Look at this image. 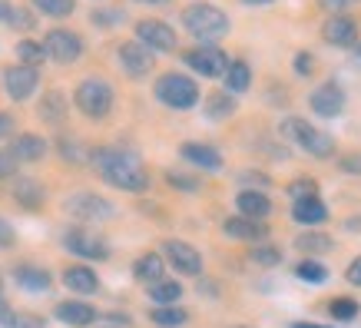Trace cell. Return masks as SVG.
<instances>
[{
    "instance_id": "f907efd6",
    "label": "cell",
    "mask_w": 361,
    "mask_h": 328,
    "mask_svg": "<svg viewBox=\"0 0 361 328\" xmlns=\"http://www.w3.org/2000/svg\"><path fill=\"white\" fill-rule=\"evenodd\" d=\"M242 179H245V183H259V186H269V176H262V173H242Z\"/></svg>"
},
{
    "instance_id": "d6a6232c",
    "label": "cell",
    "mask_w": 361,
    "mask_h": 328,
    "mask_svg": "<svg viewBox=\"0 0 361 328\" xmlns=\"http://www.w3.org/2000/svg\"><path fill=\"white\" fill-rule=\"evenodd\" d=\"M33 7L47 17H70L77 11V0H33Z\"/></svg>"
},
{
    "instance_id": "3957f363",
    "label": "cell",
    "mask_w": 361,
    "mask_h": 328,
    "mask_svg": "<svg viewBox=\"0 0 361 328\" xmlns=\"http://www.w3.org/2000/svg\"><path fill=\"white\" fill-rule=\"evenodd\" d=\"M113 99H116L113 87L99 77L80 80L77 90H73V103H77V109L83 116H90V120H103V116L113 109Z\"/></svg>"
},
{
    "instance_id": "bcb514c9",
    "label": "cell",
    "mask_w": 361,
    "mask_h": 328,
    "mask_svg": "<svg viewBox=\"0 0 361 328\" xmlns=\"http://www.w3.org/2000/svg\"><path fill=\"white\" fill-rule=\"evenodd\" d=\"M13 133V116L11 113H0V140H7Z\"/></svg>"
},
{
    "instance_id": "1f68e13d",
    "label": "cell",
    "mask_w": 361,
    "mask_h": 328,
    "mask_svg": "<svg viewBox=\"0 0 361 328\" xmlns=\"http://www.w3.org/2000/svg\"><path fill=\"white\" fill-rule=\"evenodd\" d=\"M17 56H20L23 66L40 70V63L47 60V50H44V44H37V40H20V44H17Z\"/></svg>"
},
{
    "instance_id": "7c38bea8",
    "label": "cell",
    "mask_w": 361,
    "mask_h": 328,
    "mask_svg": "<svg viewBox=\"0 0 361 328\" xmlns=\"http://www.w3.org/2000/svg\"><path fill=\"white\" fill-rule=\"evenodd\" d=\"M163 255L176 272H183V275H199L202 272V255H199V249H192V245L183 242V239H166L163 242Z\"/></svg>"
},
{
    "instance_id": "d4e9b609",
    "label": "cell",
    "mask_w": 361,
    "mask_h": 328,
    "mask_svg": "<svg viewBox=\"0 0 361 328\" xmlns=\"http://www.w3.org/2000/svg\"><path fill=\"white\" fill-rule=\"evenodd\" d=\"M292 219L302 222V226H318V222H325V219H329V209L322 206V199L318 196L298 199L295 206H292Z\"/></svg>"
},
{
    "instance_id": "cb8c5ba5",
    "label": "cell",
    "mask_w": 361,
    "mask_h": 328,
    "mask_svg": "<svg viewBox=\"0 0 361 328\" xmlns=\"http://www.w3.org/2000/svg\"><path fill=\"white\" fill-rule=\"evenodd\" d=\"M163 272H166V262H163V255H156V252L140 255V259H136V265H133L136 282H146V285H153V282H159V279H166Z\"/></svg>"
},
{
    "instance_id": "ffe728a7",
    "label": "cell",
    "mask_w": 361,
    "mask_h": 328,
    "mask_svg": "<svg viewBox=\"0 0 361 328\" xmlns=\"http://www.w3.org/2000/svg\"><path fill=\"white\" fill-rule=\"evenodd\" d=\"M179 153H183L186 163L199 166V169H222L219 150H212V146H206V142H183V146H179Z\"/></svg>"
},
{
    "instance_id": "5bb4252c",
    "label": "cell",
    "mask_w": 361,
    "mask_h": 328,
    "mask_svg": "<svg viewBox=\"0 0 361 328\" xmlns=\"http://www.w3.org/2000/svg\"><path fill=\"white\" fill-rule=\"evenodd\" d=\"M308 103H312V109H315L318 116L331 120V116H338L341 109H345V90H341L335 80H329V83H322L318 90H312Z\"/></svg>"
},
{
    "instance_id": "7bdbcfd3",
    "label": "cell",
    "mask_w": 361,
    "mask_h": 328,
    "mask_svg": "<svg viewBox=\"0 0 361 328\" xmlns=\"http://www.w3.org/2000/svg\"><path fill=\"white\" fill-rule=\"evenodd\" d=\"M13 242H17V232H13V226L7 219L0 216V249H11Z\"/></svg>"
},
{
    "instance_id": "60d3db41",
    "label": "cell",
    "mask_w": 361,
    "mask_h": 328,
    "mask_svg": "<svg viewBox=\"0 0 361 328\" xmlns=\"http://www.w3.org/2000/svg\"><path fill=\"white\" fill-rule=\"evenodd\" d=\"M60 156L70 159V163H80V159H90L87 153H77V142L73 140H60Z\"/></svg>"
},
{
    "instance_id": "4dcf8cb0",
    "label": "cell",
    "mask_w": 361,
    "mask_h": 328,
    "mask_svg": "<svg viewBox=\"0 0 361 328\" xmlns=\"http://www.w3.org/2000/svg\"><path fill=\"white\" fill-rule=\"evenodd\" d=\"M156 322V325H163V328H179V325H186L189 315H186V308H176V305H159L153 308V315H149Z\"/></svg>"
},
{
    "instance_id": "5b68a950",
    "label": "cell",
    "mask_w": 361,
    "mask_h": 328,
    "mask_svg": "<svg viewBox=\"0 0 361 328\" xmlns=\"http://www.w3.org/2000/svg\"><path fill=\"white\" fill-rule=\"evenodd\" d=\"M153 93H156V99L169 109H192L199 103V97H202L196 80L183 77V73H163V77L156 80Z\"/></svg>"
},
{
    "instance_id": "4316f807",
    "label": "cell",
    "mask_w": 361,
    "mask_h": 328,
    "mask_svg": "<svg viewBox=\"0 0 361 328\" xmlns=\"http://www.w3.org/2000/svg\"><path fill=\"white\" fill-rule=\"evenodd\" d=\"M222 77H226V90L229 93H245L252 83V66L245 60H229V70Z\"/></svg>"
},
{
    "instance_id": "d590c367",
    "label": "cell",
    "mask_w": 361,
    "mask_h": 328,
    "mask_svg": "<svg viewBox=\"0 0 361 328\" xmlns=\"http://www.w3.org/2000/svg\"><path fill=\"white\" fill-rule=\"evenodd\" d=\"M249 259L255 265H279V262H282V252L272 249V245H252Z\"/></svg>"
},
{
    "instance_id": "52a82bcc",
    "label": "cell",
    "mask_w": 361,
    "mask_h": 328,
    "mask_svg": "<svg viewBox=\"0 0 361 328\" xmlns=\"http://www.w3.org/2000/svg\"><path fill=\"white\" fill-rule=\"evenodd\" d=\"M183 60H186L189 70H196L199 77H222V73L229 70V56H226V50L216 44L196 47V50H189Z\"/></svg>"
},
{
    "instance_id": "680465c9",
    "label": "cell",
    "mask_w": 361,
    "mask_h": 328,
    "mask_svg": "<svg viewBox=\"0 0 361 328\" xmlns=\"http://www.w3.org/2000/svg\"><path fill=\"white\" fill-rule=\"evenodd\" d=\"M358 56H361V54H358Z\"/></svg>"
},
{
    "instance_id": "30bf717a",
    "label": "cell",
    "mask_w": 361,
    "mask_h": 328,
    "mask_svg": "<svg viewBox=\"0 0 361 328\" xmlns=\"http://www.w3.org/2000/svg\"><path fill=\"white\" fill-rule=\"evenodd\" d=\"M136 40H140L146 50H153V54H169L176 50V30L169 23L163 20H140L136 23Z\"/></svg>"
},
{
    "instance_id": "f546056e",
    "label": "cell",
    "mask_w": 361,
    "mask_h": 328,
    "mask_svg": "<svg viewBox=\"0 0 361 328\" xmlns=\"http://www.w3.org/2000/svg\"><path fill=\"white\" fill-rule=\"evenodd\" d=\"M295 249L305 252V255H322V252L331 249V236H325V232H305V236L295 239Z\"/></svg>"
},
{
    "instance_id": "e0dca14e",
    "label": "cell",
    "mask_w": 361,
    "mask_h": 328,
    "mask_svg": "<svg viewBox=\"0 0 361 328\" xmlns=\"http://www.w3.org/2000/svg\"><path fill=\"white\" fill-rule=\"evenodd\" d=\"M11 156L17 163H37V159L47 156V140L37 136V133H20V136H13V142H11Z\"/></svg>"
},
{
    "instance_id": "7a4b0ae2",
    "label": "cell",
    "mask_w": 361,
    "mask_h": 328,
    "mask_svg": "<svg viewBox=\"0 0 361 328\" xmlns=\"http://www.w3.org/2000/svg\"><path fill=\"white\" fill-rule=\"evenodd\" d=\"M183 27H186L196 40H202V44H216V40H222V37L229 33V17H226V11H219L216 4L199 0V4H189L186 11H183Z\"/></svg>"
},
{
    "instance_id": "f35d334b",
    "label": "cell",
    "mask_w": 361,
    "mask_h": 328,
    "mask_svg": "<svg viewBox=\"0 0 361 328\" xmlns=\"http://www.w3.org/2000/svg\"><path fill=\"white\" fill-rule=\"evenodd\" d=\"M17 176V159L11 156V150H0V179H13Z\"/></svg>"
},
{
    "instance_id": "c3c4849f",
    "label": "cell",
    "mask_w": 361,
    "mask_h": 328,
    "mask_svg": "<svg viewBox=\"0 0 361 328\" xmlns=\"http://www.w3.org/2000/svg\"><path fill=\"white\" fill-rule=\"evenodd\" d=\"M11 322H13V312H11V305L0 298V328H11Z\"/></svg>"
},
{
    "instance_id": "2e32d148",
    "label": "cell",
    "mask_w": 361,
    "mask_h": 328,
    "mask_svg": "<svg viewBox=\"0 0 361 328\" xmlns=\"http://www.w3.org/2000/svg\"><path fill=\"white\" fill-rule=\"evenodd\" d=\"M97 308L90 305V302H83V298H70V302H60L56 305V318L60 322H66V325H73V328H87L97 322Z\"/></svg>"
},
{
    "instance_id": "74e56055",
    "label": "cell",
    "mask_w": 361,
    "mask_h": 328,
    "mask_svg": "<svg viewBox=\"0 0 361 328\" xmlns=\"http://www.w3.org/2000/svg\"><path fill=\"white\" fill-rule=\"evenodd\" d=\"M7 20H11V27H17V30H33V17H30V11H20V7H13Z\"/></svg>"
},
{
    "instance_id": "277c9868",
    "label": "cell",
    "mask_w": 361,
    "mask_h": 328,
    "mask_svg": "<svg viewBox=\"0 0 361 328\" xmlns=\"http://www.w3.org/2000/svg\"><path fill=\"white\" fill-rule=\"evenodd\" d=\"M282 136L285 140H292L295 146H302L308 156H315V159H329L331 153H335V140H331L329 133L315 130L312 123L298 120V116H288V120L282 123Z\"/></svg>"
},
{
    "instance_id": "8fae6325",
    "label": "cell",
    "mask_w": 361,
    "mask_h": 328,
    "mask_svg": "<svg viewBox=\"0 0 361 328\" xmlns=\"http://www.w3.org/2000/svg\"><path fill=\"white\" fill-rule=\"evenodd\" d=\"M4 87H7V97L23 103V99H30L40 87V70H33V66H7L4 70Z\"/></svg>"
},
{
    "instance_id": "e575fe53",
    "label": "cell",
    "mask_w": 361,
    "mask_h": 328,
    "mask_svg": "<svg viewBox=\"0 0 361 328\" xmlns=\"http://www.w3.org/2000/svg\"><path fill=\"white\" fill-rule=\"evenodd\" d=\"M329 315L338 318V322H351V318H358V302L355 298H331Z\"/></svg>"
},
{
    "instance_id": "9a60e30c",
    "label": "cell",
    "mask_w": 361,
    "mask_h": 328,
    "mask_svg": "<svg viewBox=\"0 0 361 328\" xmlns=\"http://www.w3.org/2000/svg\"><path fill=\"white\" fill-rule=\"evenodd\" d=\"M322 37H325V44L331 47H355L358 44V23L338 13V17H329L325 27H322Z\"/></svg>"
},
{
    "instance_id": "484cf974",
    "label": "cell",
    "mask_w": 361,
    "mask_h": 328,
    "mask_svg": "<svg viewBox=\"0 0 361 328\" xmlns=\"http://www.w3.org/2000/svg\"><path fill=\"white\" fill-rule=\"evenodd\" d=\"M40 120L50 123V126L66 123V97L60 93V90H50V93L40 99Z\"/></svg>"
},
{
    "instance_id": "681fc988",
    "label": "cell",
    "mask_w": 361,
    "mask_h": 328,
    "mask_svg": "<svg viewBox=\"0 0 361 328\" xmlns=\"http://www.w3.org/2000/svg\"><path fill=\"white\" fill-rule=\"evenodd\" d=\"M345 279H348L351 285H361V259H358V262H351V265H348V272H345Z\"/></svg>"
},
{
    "instance_id": "6da1fadb",
    "label": "cell",
    "mask_w": 361,
    "mask_h": 328,
    "mask_svg": "<svg viewBox=\"0 0 361 328\" xmlns=\"http://www.w3.org/2000/svg\"><path fill=\"white\" fill-rule=\"evenodd\" d=\"M90 163L110 186L123 189V193H142L149 186V173L136 153L130 150H113V146H97L90 153Z\"/></svg>"
},
{
    "instance_id": "11a10c76",
    "label": "cell",
    "mask_w": 361,
    "mask_h": 328,
    "mask_svg": "<svg viewBox=\"0 0 361 328\" xmlns=\"http://www.w3.org/2000/svg\"><path fill=\"white\" fill-rule=\"evenodd\" d=\"M242 4H272V0H242Z\"/></svg>"
},
{
    "instance_id": "83f0119b",
    "label": "cell",
    "mask_w": 361,
    "mask_h": 328,
    "mask_svg": "<svg viewBox=\"0 0 361 328\" xmlns=\"http://www.w3.org/2000/svg\"><path fill=\"white\" fill-rule=\"evenodd\" d=\"M232 113H235V97H229L226 90L209 93L206 97V116L209 120H226V116H232Z\"/></svg>"
},
{
    "instance_id": "6f0895ef",
    "label": "cell",
    "mask_w": 361,
    "mask_h": 328,
    "mask_svg": "<svg viewBox=\"0 0 361 328\" xmlns=\"http://www.w3.org/2000/svg\"><path fill=\"white\" fill-rule=\"evenodd\" d=\"M239 328H249V325H239Z\"/></svg>"
},
{
    "instance_id": "8d00e7d4",
    "label": "cell",
    "mask_w": 361,
    "mask_h": 328,
    "mask_svg": "<svg viewBox=\"0 0 361 328\" xmlns=\"http://www.w3.org/2000/svg\"><path fill=\"white\" fill-rule=\"evenodd\" d=\"M288 196L295 199H312V196H318V186L315 183H312V179H295V183H292V186H288Z\"/></svg>"
},
{
    "instance_id": "ee69618b",
    "label": "cell",
    "mask_w": 361,
    "mask_h": 328,
    "mask_svg": "<svg viewBox=\"0 0 361 328\" xmlns=\"http://www.w3.org/2000/svg\"><path fill=\"white\" fill-rule=\"evenodd\" d=\"M166 179H169V186H176V189H199V179H189L186 173H169Z\"/></svg>"
},
{
    "instance_id": "f5cc1de1",
    "label": "cell",
    "mask_w": 361,
    "mask_h": 328,
    "mask_svg": "<svg viewBox=\"0 0 361 328\" xmlns=\"http://www.w3.org/2000/svg\"><path fill=\"white\" fill-rule=\"evenodd\" d=\"M11 4H7V0H0V20H7V17H11Z\"/></svg>"
},
{
    "instance_id": "ac0fdd59",
    "label": "cell",
    "mask_w": 361,
    "mask_h": 328,
    "mask_svg": "<svg viewBox=\"0 0 361 328\" xmlns=\"http://www.w3.org/2000/svg\"><path fill=\"white\" fill-rule=\"evenodd\" d=\"M11 193H13V202H20L23 209H40L47 199L44 186H40L33 176H13Z\"/></svg>"
},
{
    "instance_id": "7402d4cb",
    "label": "cell",
    "mask_w": 361,
    "mask_h": 328,
    "mask_svg": "<svg viewBox=\"0 0 361 328\" xmlns=\"http://www.w3.org/2000/svg\"><path fill=\"white\" fill-rule=\"evenodd\" d=\"M63 285L70 292H77V296H93L99 288V279L87 265H70V269H63Z\"/></svg>"
},
{
    "instance_id": "836d02e7",
    "label": "cell",
    "mask_w": 361,
    "mask_h": 328,
    "mask_svg": "<svg viewBox=\"0 0 361 328\" xmlns=\"http://www.w3.org/2000/svg\"><path fill=\"white\" fill-rule=\"evenodd\" d=\"M295 272H298V279H305L308 285H322L325 279H329V269H325L322 262H315V259H305Z\"/></svg>"
},
{
    "instance_id": "b9f144b4",
    "label": "cell",
    "mask_w": 361,
    "mask_h": 328,
    "mask_svg": "<svg viewBox=\"0 0 361 328\" xmlns=\"http://www.w3.org/2000/svg\"><path fill=\"white\" fill-rule=\"evenodd\" d=\"M120 20H123V11H93V23H99V27H113Z\"/></svg>"
},
{
    "instance_id": "ab89813d",
    "label": "cell",
    "mask_w": 361,
    "mask_h": 328,
    "mask_svg": "<svg viewBox=\"0 0 361 328\" xmlns=\"http://www.w3.org/2000/svg\"><path fill=\"white\" fill-rule=\"evenodd\" d=\"M295 73H298V77H312V73H315V56H312V54H298L295 56Z\"/></svg>"
},
{
    "instance_id": "db71d44e",
    "label": "cell",
    "mask_w": 361,
    "mask_h": 328,
    "mask_svg": "<svg viewBox=\"0 0 361 328\" xmlns=\"http://www.w3.org/2000/svg\"><path fill=\"white\" fill-rule=\"evenodd\" d=\"M292 328H329V325H315V322H295Z\"/></svg>"
},
{
    "instance_id": "4fadbf2b",
    "label": "cell",
    "mask_w": 361,
    "mask_h": 328,
    "mask_svg": "<svg viewBox=\"0 0 361 328\" xmlns=\"http://www.w3.org/2000/svg\"><path fill=\"white\" fill-rule=\"evenodd\" d=\"M120 66L126 70V77H146L149 70H156V54L153 50H146V47L140 44V40H126V44H120Z\"/></svg>"
},
{
    "instance_id": "f6af8a7d",
    "label": "cell",
    "mask_w": 361,
    "mask_h": 328,
    "mask_svg": "<svg viewBox=\"0 0 361 328\" xmlns=\"http://www.w3.org/2000/svg\"><path fill=\"white\" fill-rule=\"evenodd\" d=\"M11 328H47L40 315H13Z\"/></svg>"
},
{
    "instance_id": "816d5d0a",
    "label": "cell",
    "mask_w": 361,
    "mask_h": 328,
    "mask_svg": "<svg viewBox=\"0 0 361 328\" xmlns=\"http://www.w3.org/2000/svg\"><path fill=\"white\" fill-rule=\"evenodd\" d=\"M348 4L351 0H322V7H325V11H345Z\"/></svg>"
},
{
    "instance_id": "8992f818",
    "label": "cell",
    "mask_w": 361,
    "mask_h": 328,
    "mask_svg": "<svg viewBox=\"0 0 361 328\" xmlns=\"http://www.w3.org/2000/svg\"><path fill=\"white\" fill-rule=\"evenodd\" d=\"M44 50L50 60H56V63H73V60H80V54H83V37L73 30H66V27H54V30L44 37Z\"/></svg>"
},
{
    "instance_id": "603a6c76",
    "label": "cell",
    "mask_w": 361,
    "mask_h": 328,
    "mask_svg": "<svg viewBox=\"0 0 361 328\" xmlns=\"http://www.w3.org/2000/svg\"><path fill=\"white\" fill-rule=\"evenodd\" d=\"M235 206H239V216L255 219V222H262V219L272 212L269 196H265V193H255V189H242L239 199H235Z\"/></svg>"
},
{
    "instance_id": "9c48e42d",
    "label": "cell",
    "mask_w": 361,
    "mask_h": 328,
    "mask_svg": "<svg viewBox=\"0 0 361 328\" xmlns=\"http://www.w3.org/2000/svg\"><path fill=\"white\" fill-rule=\"evenodd\" d=\"M63 209L80 222H103V219L113 216V206L97 193H73L63 202Z\"/></svg>"
},
{
    "instance_id": "d6986e66",
    "label": "cell",
    "mask_w": 361,
    "mask_h": 328,
    "mask_svg": "<svg viewBox=\"0 0 361 328\" xmlns=\"http://www.w3.org/2000/svg\"><path fill=\"white\" fill-rule=\"evenodd\" d=\"M222 232L229 236V239H242V242H259L269 236L262 222H255V219H245V216H232L222 222Z\"/></svg>"
},
{
    "instance_id": "f1b7e54d",
    "label": "cell",
    "mask_w": 361,
    "mask_h": 328,
    "mask_svg": "<svg viewBox=\"0 0 361 328\" xmlns=\"http://www.w3.org/2000/svg\"><path fill=\"white\" fill-rule=\"evenodd\" d=\"M183 296V285L179 282H169V279H159V282L149 285V298H153L156 305H176Z\"/></svg>"
},
{
    "instance_id": "7dc6e473",
    "label": "cell",
    "mask_w": 361,
    "mask_h": 328,
    "mask_svg": "<svg viewBox=\"0 0 361 328\" xmlns=\"http://www.w3.org/2000/svg\"><path fill=\"white\" fill-rule=\"evenodd\" d=\"M341 169H345V173H361V156H345V159H341Z\"/></svg>"
},
{
    "instance_id": "44dd1931",
    "label": "cell",
    "mask_w": 361,
    "mask_h": 328,
    "mask_svg": "<svg viewBox=\"0 0 361 328\" xmlns=\"http://www.w3.org/2000/svg\"><path fill=\"white\" fill-rule=\"evenodd\" d=\"M13 282L20 285L23 292H47L50 285H54V279H50V272L47 269H40V265H17L13 269Z\"/></svg>"
},
{
    "instance_id": "ba28073f",
    "label": "cell",
    "mask_w": 361,
    "mask_h": 328,
    "mask_svg": "<svg viewBox=\"0 0 361 328\" xmlns=\"http://www.w3.org/2000/svg\"><path fill=\"white\" fill-rule=\"evenodd\" d=\"M63 242H66V249L73 252V255L93 259V262H103V259H110V242L103 239L97 229H70Z\"/></svg>"
},
{
    "instance_id": "9f6ffc18",
    "label": "cell",
    "mask_w": 361,
    "mask_h": 328,
    "mask_svg": "<svg viewBox=\"0 0 361 328\" xmlns=\"http://www.w3.org/2000/svg\"><path fill=\"white\" fill-rule=\"evenodd\" d=\"M140 4H166V0H140Z\"/></svg>"
}]
</instances>
